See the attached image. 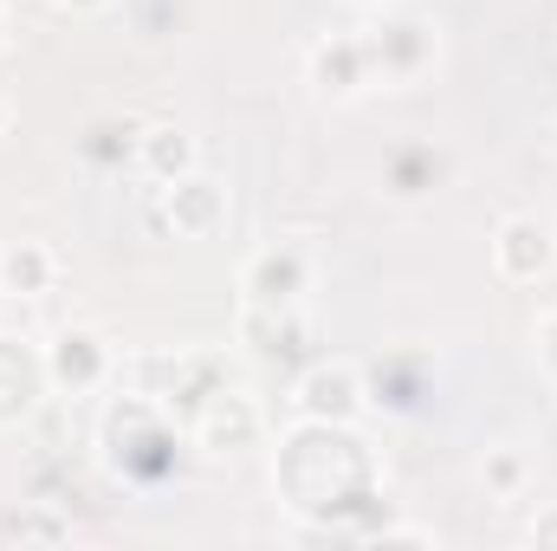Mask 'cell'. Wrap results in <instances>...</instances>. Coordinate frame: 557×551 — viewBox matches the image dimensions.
Listing matches in <instances>:
<instances>
[{"instance_id":"cell-11","label":"cell","mask_w":557,"mask_h":551,"mask_svg":"<svg viewBox=\"0 0 557 551\" xmlns=\"http://www.w3.org/2000/svg\"><path fill=\"white\" fill-rule=\"evenodd\" d=\"M143 169H149L156 182H182V175L195 169V143L182 137V131H149V137H143Z\"/></svg>"},{"instance_id":"cell-2","label":"cell","mask_w":557,"mask_h":551,"mask_svg":"<svg viewBox=\"0 0 557 551\" xmlns=\"http://www.w3.org/2000/svg\"><path fill=\"white\" fill-rule=\"evenodd\" d=\"M363 59H370V72L383 65V78H416L421 65L434 59V26L416 20V13H396L376 33H363Z\"/></svg>"},{"instance_id":"cell-12","label":"cell","mask_w":557,"mask_h":551,"mask_svg":"<svg viewBox=\"0 0 557 551\" xmlns=\"http://www.w3.org/2000/svg\"><path fill=\"white\" fill-rule=\"evenodd\" d=\"M539 357H545V370L557 377V311L545 318V325H539Z\"/></svg>"},{"instance_id":"cell-1","label":"cell","mask_w":557,"mask_h":551,"mask_svg":"<svg viewBox=\"0 0 557 551\" xmlns=\"http://www.w3.org/2000/svg\"><path fill=\"white\" fill-rule=\"evenodd\" d=\"M298 409H305V421H344V428H350L357 415L370 409L363 370H357V364H318V370H305Z\"/></svg>"},{"instance_id":"cell-7","label":"cell","mask_w":557,"mask_h":551,"mask_svg":"<svg viewBox=\"0 0 557 551\" xmlns=\"http://www.w3.org/2000/svg\"><path fill=\"white\" fill-rule=\"evenodd\" d=\"M46 383H52V377H46V357H33V351H20L13 338H0V428L20 421V415H33V403H39Z\"/></svg>"},{"instance_id":"cell-13","label":"cell","mask_w":557,"mask_h":551,"mask_svg":"<svg viewBox=\"0 0 557 551\" xmlns=\"http://www.w3.org/2000/svg\"><path fill=\"white\" fill-rule=\"evenodd\" d=\"M486 474H493V487H519V461H512V454H493Z\"/></svg>"},{"instance_id":"cell-4","label":"cell","mask_w":557,"mask_h":551,"mask_svg":"<svg viewBox=\"0 0 557 551\" xmlns=\"http://www.w3.org/2000/svg\"><path fill=\"white\" fill-rule=\"evenodd\" d=\"M493 260H499V273H506V279L532 285V279L552 273L557 234L539 221V215H519V221H506V228H499V241H493Z\"/></svg>"},{"instance_id":"cell-6","label":"cell","mask_w":557,"mask_h":551,"mask_svg":"<svg viewBox=\"0 0 557 551\" xmlns=\"http://www.w3.org/2000/svg\"><path fill=\"white\" fill-rule=\"evenodd\" d=\"M305 285H311V254H305V247H267V254L247 267L253 305H292Z\"/></svg>"},{"instance_id":"cell-8","label":"cell","mask_w":557,"mask_h":551,"mask_svg":"<svg viewBox=\"0 0 557 551\" xmlns=\"http://www.w3.org/2000/svg\"><path fill=\"white\" fill-rule=\"evenodd\" d=\"M52 273H59L52 247H39V241L0 247V292H7V298H39V292H52Z\"/></svg>"},{"instance_id":"cell-10","label":"cell","mask_w":557,"mask_h":551,"mask_svg":"<svg viewBox=\"0 0 557 551\" xmlns=\"http://www.w3.org/2000/svg\"><path fill=\"white\" fill-rule=\"evenodd\" d=\"M311 78H318L324 91H337V98L363 91V85H370V59H363V39H337V46H318V52H311Z\"/></svg>"},{"instance_id":"cell-9","label":"cell","mask_w":557,"mask_h":551,"mask_svg":"<svg viewBox=\"0 0 557 551\" xmlns=\"http://www.w3.org/2000/svg\"><path fill=\"white\" fill-rule=\"evenodd\" d=\"M221 221V188L208 175H182L169 182V228L175 234H208Z\"/></svg>"},{"instance_id":"cell-16","label":"cell","mask_w":557,"mask_h":551,"mask_svg":"<svg viewBox=\"0 0 557 551\" xmlns=\"http://www.w3.org/2000/svg\"><path fill=\"white\" fill-rule=\"evenodd\" d=\"M59 7H98V0H59Z\"/></svg>"},{"instance_id":"cell-3","label":"cell","mask_w":557,"mask_h":551,"mask_svg":"<svg viewBox=\"0 0 557 551\" xmlns=\"http://www.w3.org/2000/svg\"><path fill=\"white\" fill-rule=\"evenodd\" d=\"M195 441L227 454V448H253L260 441V403L240 390H208V403L195 409Z\"/></svg>"},{"instance_id":"cell-14","label":"cell","mask_w":557,"mask_h":551,"mask_svg":"<svg viewBox=\"0 0 557 551\" xmlns=\"http://www.w3.org/2000/svg\"><path fill=\"white\" fill-rule=\"evenodd\" d=\"M532 546H557V506H552V513H539V519H532Z\"/></svg>"},{"instance_id":"cell-15","label":"cell","mask_w":557,"mask_h":551,"mask_svg":"<svg viewBox=\"0 0 557 551\" xmlns=\"http://www.w3.org/2000/svg\"><path fill=\"white\" fill-rule=\"evenodd\" d=\"M545 143H552V156H557V118H552V131H545Z\"/></svg>"},{"instance_id":"cell-5","label":"cell","mask_w":557,"mask_h":551,"mask_svg":"<svg viewBox=\"0 0 557 551\" xmlns=\"http://www.w3.org/2000/svg\"><path fill=\"white\" fill-rule=\"evenodd\" d=\"M104 370H111V344L98 331H59V344L46 351V377L59 390H91L104 383Z\"/></svg>"},{"instance_id":"cell-17","label":"cell","mask_w":557,"mask_h":551,"mask_svg":"<svg viewBox=\"0 0 557 551\" xmlns=\"http://www.w3.org/2000/svg\"><path fill=\"white\" fill-rule=\"evenodd\" d=\"M0 131H7V98H0Z\"/></svg>"}]
</instances>
